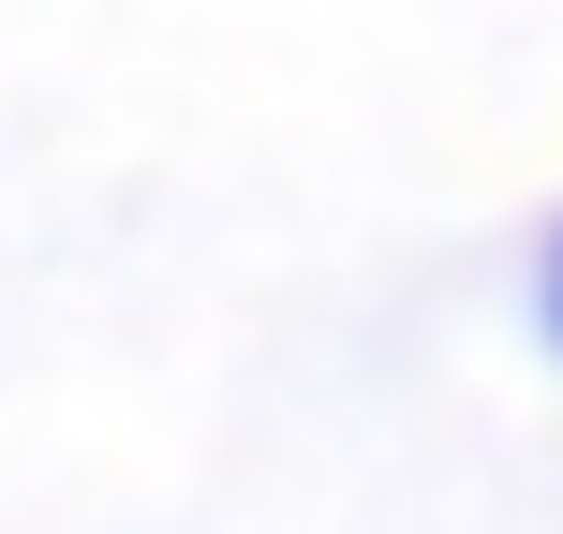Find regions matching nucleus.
I'll return each mask as SVG.
<instances>
[{
  "label": "nucleus",
  "mask_w": 563,
  "mask_h": 534,
  "mask_svg": "<svg viewBox=\"0 0 563 534\" xmlns=\"http://www.w3.org/2000/svg\"><path fill=\"white\" fill-rule=\"evenodd\" d=\"M534 327H549V357H563V224H549V253H534Z\"/></svg>",
  "instance_id": "1"
}]
</instances>
